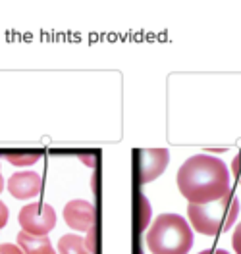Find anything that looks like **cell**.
Returning <instances> with one entry per match:
<instances>
[{"label":"cell","mask_w":241,"mask_h":254,"mask_svg":"<svg viewBox=\"0 0 241 254\" xmlns=\"http://www.w3.org/2000/svg\"><path fill=\"white\" fill-rule=\"evenodd\" d=\"M177 189L189 204H207L230 192V170L210 154H195L177 170Z\"/></svg>","instance_id":"6da1fadb"},{"label":"cell","mask_w":241,"mask_h":254,"mask_svg":"<svg viewBox=\"0 0 241 254\" xmlns=\"http://www.w3.org/2000/svg\"><path fill=\"white\" fill-rule=\"evenodd\" d=\"M147 247L153 254H187L193 231L179 214H161L147 231Z\"/></svg>","instance_id":"7a4b0ae2"},{"label":"cell","mask_w":241,"mask_h":254,"mask_svg":"<svg viewBox=\"0 0 241 254\" xmlns=\"http://www.w3.org/2000/svg\"><path fill=\"white\" fill-rule=\"evenodd\" d=\"M240 214V200L230 192L207 204H189L187 218L195 231L203 235H218L230 231Z\"/></svg>","instance_id":"3957f363"},{"label":"cell","mask_w":241,"mask_h":254,"mask_svg":"<svg viewBox=\"0 0 241 254\" xmlns=\"http://www.w3.org/2000/svg\"><path fill=\"white\" fill-rule=\"evenodd\" d=\"M17 220L21 225V231L35 237H48V233L56 225V212L50 204L31 202L19 210Z\"/></svg>","instance_id":"277c9868"},{"label":"cell","mask_w":241,"mask_h":254,"mask_svg":"<svg viewBox=\"0 0 241 254\" xmlns=\"http://www.w3.org/2000/svg\"><path fill=\"white\" fill-rule=\"evenodd\" d=\"M64 220L78 233L89 231L95 225V206L87 200H70L64 208Z\"/></svg>","instance_id":"5b68a950"},{"label":"cell","mask_w":241,"mask_h":254,"mask_svg":"<svg viewBox=\"0 0 241 254\" xmlns=\"http://www.w3.org/2000/svg\"><path fill=\"white\" fill-rule=\"evenodd\" d=\"M170 162V152L166 148H147L139 152V166H141V183H149L157 179L166 170Z\"/></svg>","instance_id":"8992f818"},{"label":"cell","mask_w":241,"mask_h":254,"mask_svg":"<svg viewBox=\"0 0 241 254\" xmlns=\"http://www.w3.org/2000/svg\"><path fill=\"white\" fill-rule=\"evenodd\" d=\"M41 187H43L41 175L35 172H17L8 179L10 194L19 200H27V198L37 196L41 192Z\"/></svg>","instance_id":"52a82bcc"},{"label":"cell","mask_w":241,"mask_h":254,"mask_svg":"<svg viewBox=\"0 0 241 254\" xmlns=\"http://www.w3.org/2000/svg\"><path fill=\"white\" fill-rule=\"evenodd\" d=\"M17 245L23 254H56L48 237H35L25 231L17 233Z\"/></svg>","instance_id":"ba28073f"},{"label":"cell","mask_w":241,"mask_h":254,"mask_svg":"<svg viewBox=\"0 0 241 254\" xmlns=\"http://www.w3.org/2000/svg\"><path fill=\"white\" fill-rule=\"evenodd\" d=\"M58 253L60 254H91L85 249V239L76 235V233H68L62 235L58 241Z\"/></svg>","instance_id":"9c48e42d"},{"label":"cell","mask_w":241,"mask_h":254,"mask_svg":"<svg viewBox=\"0 0 241 254\" xmlns=\"http://www.w3.org/2000/svg\"><path fill=\"white\" fill-rule=\"evenodd\" d=\"M41 158L39 152H16V154H6V160L14 166H31Z\"/></svg>","instance_id":"30bf717a"},{"label":"cell","mask_w":241,"mask_h":254,"mask_svg":"<svg viewBox=\"0 0 241 254\" xmlns=\"http://www.w3.org/2000/svg\"><path fill=\"white\" fill-rule=\"evenodd\" d=\"M95 233H96V227L93 225L89 231H87V237H85V249L89 251V253L95 254L96 251V243H95Z\"/></svg>","instance_id":"8fae6325"},{"label":"cell","mask_w":241,"mask_h":254,"mask_svg":"<svg viewBox=\"0 0 241 254\" xmlns=\"http://www.w3.org/2000/svg\"><path fill=\"white\" fill-rule=\"evenodd\" d=\"M232 245H234V251H236V254H241V223L236 227V231H234Z\"/></svg>","instance_id":"7c38bea8"},{"label":"cell","mask_w":241,"mask_h":254,"mask_svg":"<svg viewBox=\"0 0 241 254\" xmlns=\"http://www.w3.org/2000/svg\"><path fill=\"white\" fill-rule=\"evenodd\" d=\"M0 254H23V251L19 247H16V245L4 243V245H0Z\"/></svg>","instance_id":"4fadbf2b"},{"label":"cell","mask_w":241,"mask_h":254,"mask_svg":"<svg viewBox=\"0 0 241 254\" xmlns=\"http://www.w3.org/2000/svg\"><path fill=\"white\" fill-rule=\"evenodd\" d=\"M232 172H234V175L238 177V181L241 183V152L232 162Z\"/></svg>","instance_id":"5bb4252c"},{"label":"cell","mask_w":241,"mask_h":254,"mask_svg":"<svg viewBox=\"0 0 241 254\" xmlns=\"http://www.w3.org/2000/svg\"><path fill=\"white\" fill-rule=\"evenodd\" d=\"M6 222H8V206L0 200V229L6 225Z\"/></svg>","instance_id":"9a60e30c"},{"label":"cell","mask_w":241,"mask_h":254,"mask_svg":"<svg viewBox=\"0 0 241 254\" xmlns=\"http://www.w3.org/2000/svg\"><path fill=\"white\" fill-rule=\"evenodd\" d=\"M199 254H230V253H226V251H203V253H199Z\"/></svg>","instance_id":"2e32d148"},{"label":"cell","mask_w":241,"mask_h":254,"mask_svg":"<svg viewBox=\"0 0 241 254\" xmlns=\"http://www.w3.org/2000/svg\"><path fill=\"white\" fill-rule=\"evenodd\" d=\"M2 189H4V179H2V175H0V192H2Z\"/></svg>","instance_id":"e0dca14e"}]
</instances>
